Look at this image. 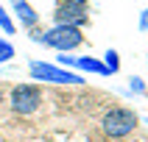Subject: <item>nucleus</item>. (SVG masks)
Wrapping results in <instances>:
<instances>
[{"label":"nucleus","instance_id":"f257e3e1","mask_svg":"<svg viewBox=\"0 0 148 142\" xmlns=\"http://www.w3.org/2000/svg\"><path fill=\"white\" fill-rule=\"evenodd\" d=\"M81 42H84L81 28H75V25H53L50 31H42L39 45H48V48L59 50V53H70Z\"/></svg>","mask_w":148,"mask_h":142},{"label":"nucleus","instance_id":"f03ea898","mask_svg":"<svg viewBox=\"0 0 148 142\" xmlns=\"http://www.w3.org/2000/svg\"><path fill=\"white\" fill-rule=\"evenodd\" d=\"M137 123H140V114L137 111H132V109H109L106 114H103V131L109 134V137H126V134H132L134 128H137Z\"/></svg>","mask_w":148,"mask_h":142},{"label":"nucleus","instance_id":"7ed1b4c3","mask_svg":"<svg viewBox=\"0 0 148 142\" xmlns=\"http://www.w3.org/2000/svg\"><path fill=\"white\" fill-rule=\"evenodd\" d=\"M34 81H48V84H84V78L78 73H70L59 64H48V61H31L28 64Z\"/></svg>","mask_w":148,"mask_h":142},{"label":"nucleus","instance_id":"20e7f679","mask_svg":"<svg viewBox=\"0 0 148 142\" xmlns=\"http://www.w3.org/2000/svg\"><path fill=\"white\" fill-rule=\"evenodd\" d=\"M11 109H14L17 114H34L42 103V92L39 86H34V84H17L14 89H11Z\"/></svg>","mask_w":148,"mask_h":142},{"label":"nucleus","instance_id":"39448f33","mask_svg":"<svg viewBox=\"0 0 148 142\" xmlns=\"http://www.w3.org/2000/svg\"><path fill=\"white\" fill-rule=\"evenodd\" d=\"M56 25H75L81 28L87 22V0H59L53 11Z\"/></svg>","mask_w":148,"mask_h":142},{"label":"nucleus","instance_id":"423d86ee","mask_svg":"<svg viewBox=\"0 0 148 142\" xmlns=\"http://www.w3.org/2000/svg\"><path fill=\"white\" fill-rule=\"evenodd\" d=\"M11 6H14V14H17V20L23 22V28H36L39 14H36V11H34L25 0H11Z\"/></svg>","mask_w":148,"mask_h":142},{"label":"nucleus","instance_id":"0eeeda50","mask_svg":"<svg viewBox=\"0 0 148 142\" xmlns=\"http://www.w3.org/2000/svg\"><path fill=\"white\" fill-rule=\"evenodd\" d=\"M78 70H84V73H95V75H109L106 64L103 61H98V58H92V56H75V64Z\"/></svg>","mask_w":148,"mask_h":142},{"label":"nucleus","instance_id":"6e6552de","mask_svg":"<svg viewBox=\"0 0 148 142\" xmlns=\"http://www.w3.org/2000/svg\"><path fill=\"white\" fill-rule=\"evenodd\" d=\"M103 64H106L109 75H115L120 70V56H117V50H106V56H103Z\"/></svg>","mask_w":148,"mask_h":142},{"label":"nucleus","instance_id":"1a4fd4ad","mask_svg":"<svg viewBox=\"0 0 148 142\" xmlns=\"http://www.w3.org/2000/svg\"><path fill=\"white\" fill-rule=\"evenodd\" d=\"M8 58H14V45L6 39H0V64H6Z\"/></svg>","mask_w":148,"mask_h":142},{"label":"nucleus","instance_id":"9d476101","mask_svg":"<svg viewBox=\"0 0 148 142\" xmlns=\"http://www.w3.org/2000/svg\"><path fill=\"white\" fill-rule=\"evenodd\" d=\"M0 28L6 33H14V22H11V17H8V11L3 6H0Z\"/></svg>","mask_w":148,"mask_h":142},{"label":"nucleus","instance_id":"9b49d317","mask_svg":"<svg viewBox=\"0 0 148 142\" xmlns=\"http://www.w3.org/2000/svg\"><path fill=\"white\" fill-rule=\"evenodd\" d=\"M129 89H132L134 95H145V84H143V78L132 75V78H129Z\"/></svg>","mask_w":148,"mask_h":142},{"label":"nucleus","instance_id":"f8f14e48","mask_svg":"<svg viewBox=\"0 0 148 142\" xmlns=\"http://www.w3.org/2000/svg\"><path fill=\"white\" fill-rule=\"evenodd\" d=\"M140 31H148V8H143L140 14Z\"/></svg>","mask_w":148,"mask_h":142},{"label":"nucleus","instance_id":"ddd939ff","mask_svg":"<svg viewBox=\"0 0 148 142\" xmlns=\"http://www.w3.org/2000/svg\"><path fill=\"white\" fill-rule=\"evenodd\" d=\"M0 103H3V86H0Z\"/></svg>","mask_w":148,"mask_h":142}]
</instances>
